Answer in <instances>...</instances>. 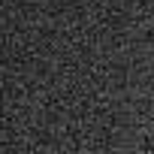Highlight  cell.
<instances>
[]
</instances>
